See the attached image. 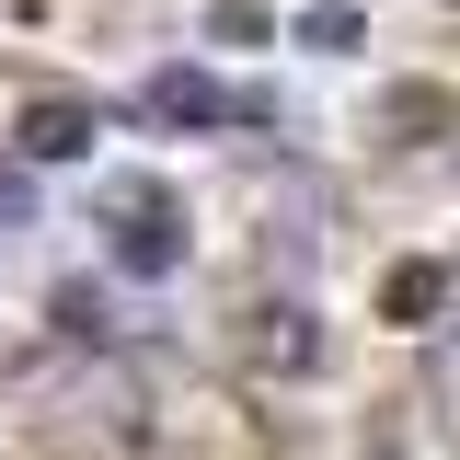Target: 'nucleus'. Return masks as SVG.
Masks as SVG:
<instances>
[{"label":"nucleus","mask_w":460,"mask_h":460,"mask_svg":"<svg viewBox=\"0 0 460 460\" xmlns=\"http://www.w3.org/2000/svg\"><path fill=\"white\" fill-rule=\"evenodd\" d=\"M438 414H449V426H460V334L438 345Z\"/></svg>","instance_id":"f257e3e1"}]
</instances>
